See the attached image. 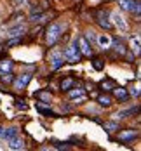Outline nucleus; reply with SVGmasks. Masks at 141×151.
Masks as SVG:
<instances>
[{
    "mask_svg": "<svg viewBox=\"0 0 141 151\" xmlns=\"http://www.w3.org/2000/svg\"><path fill=\"white\" fill-rule=\"evenodd\" d=\"M63 58L68 61V63H78V61H80L82 54H80V49H78L77 38H75L70 45L64 47V50H63Z\"/></svg>",
    "mask_w": 141,
    "mask_h": 151,
    "instance_id": "1",
    "label": "nucleus"
},
{
    "mask_svg": "<svg viewBox=\"0 0 141 151\" xmlns=\"http://www.w3.org/2000/svg\"><path fill=\"white\" fill-rule=\"evenodd\" d=\"M61 33H63V26L61 24H59V23H52V24L47 28V35H46L47 45H54V44L59 40Z\"/></svg>",
    "mask_w": 141,
    "mask_h": 151,
    "instance_id": "2",
    "label": "nucleus"
},
{
    "mask_svg": "<svg viewBox=\"0 0 141 151\" xmlns=\"http://www.w3.org/2000/svg\"><path fill=\"white\" fill-rule=\"evenodd\" d=\"M119 5L124 11L136 12V16L140 17V0H119Z\"/></svg>",
    "mask_w": 141,
    "mask_h": 151,
    "instance_id": "3",
    "label": "nucleus"
},
{
    "mask_svg": "<svg viewBox=\"0 0 141 151\" xmlns=\"http://www.w3.org/2000/svg\"><path fill=\"white\" fill-rule=\"evenodd\" d=\"M110 49H113V50H115V54H117V56H120V58H124L125 54H127V47H125V44L122 42V40H119V38L111 40Z\"/></svg>",
    "mask_w": 141,
    "mask_h": 151,
    "instance_id": "4",
    "label": "nucleus"
},
{
    "mask_svg": "<svg viewBox=\"0 0 141 151\" xmlns=\"http://www.w3.org/2000/svg\"><path fill=\"white\" fill-rule=\"evenodd\" d=\"M108 16H110L108 11H98V23H99V26L105 28V30H111V23H110Z\"/></svg>",
    "mask_w": 141,
    "mask_h": 151,
    "instance_id": "5",
    "label": "nucleus"
},
{
    "mask_svg": "<svg viewBox=\"0 0 141 151\" xmlns=\"http://www.w3.org/2000/svg\"><path fill=\"white\" fill-rule=\"evenodd\" d=\"M77 42H78L80 54H82V56H89V58H91V54H93V50H91V44H89L84 37H77Z\"/></svg>",
    "mask_w": 141,
    "mask_h": 151,
    "instance_id": "6",
    "label": "nucleus"
},
{
    "mask_svg": "<svg viewBox=\"0 0 141 151\" xmlns=\"http://www.w3.org/2000/svg\"><path fill=\"white\" fill-rule=\"evenodd\" d=\"M30 80H31V75H30V73H23L21 76H17V78H16L14 87L17 89V91H21V89H25V87L30 83Z\"/></svg>",
    "mask_w": 141,
    "mask_h": 151,
    "instance_id": "7",
    "label": "nucleus"
},
{
    "mask_svg": "<svg viewBox=\"0 0 141 151\" xmlns=\"http://www.w3.org/2000/svg\"><path fill=\"white\" fill-rule=\"evenodd\" d=\"M136 137H138V130H124V132L119 134L117 139H119L120 142H132Z\"/></svg>",
    "mask_w": 141,
    "mask_h": 151,
    "instance_id": "8",
    "label": "nucleus"
},
{
    "mask_svg": "<svg viewBox=\"0 0 141 151\" xmlns=\"http://www.w3.org/2000/svg\"><path fill=\"white\" fill-rule=\"evenodd\" d=\"M9 150H25V139L23 137H19V134L16 137H12V139H9Z\"/></svg>",
    "mask_w": 141,
    "mask_h": 151,
    "instance_id": "9",
    "label": "nucleus"
},
{
    "mask_svg": "<svg viewBox=\"0 0 141 151\" xmlns=\"http://www.w3.org/2000/svg\"><path fill=\"white\" fill-rule=\"evenodd\" d=\"M111 19H113V24H115L120 31H124V33L127 31V23L124 21V17H122L120 14H117V12H115V14H111Z\"/></svg>",
    "mask_w": 141,
    "mask_h": 151,
    "instance_id": "10",
    "label": "nucleus"
},
{
    "mask_svg": "<svg viewBox=\"0 0 141 151\" xmlns=\"http://www.w3.org/2000/svg\"><path fill=\"white\" fill-rule=\"evenodd\" d=\"M140 111V106H136V108H129V109H125V111H119V113H115L113 116H115V120H122V118H129L131 115H136Z\"/></svg>",
    "mask_w": 141,
    "mask_h": 151,
    "instance_id": "11",
    "label": "nucleus"
},
{
    "mask_svg": "<svg viewBox=\"0 0 141 151\" xmlns=\"http://www.w3.org/2000/svg\"><path fill=\"white\" fill-rule=\"evenodd\" d=\"M51 64H52L54 70L61 68L63 66V54L61 52H52V54H51Z\"/></svg>",
    "mask_w": 141,
    "mask_h": 151,
    "instance_id": "12",
    "label": "nucleus"
},
{
    "mask_svg": "<svg viewBox=\"0 0 141 151\" xmlns=\"http://www.w3.org/2000/svg\"><path fill=\"white\" fill-rule=\"evenodd\" d=\"M25 31H26V26H25V24H17L14 28H9L7 35H9V37H21Z\"/></svg>",
    "mask_w": 141,
    "mask_h": 151,
    "instance_id": "13",
    "label": "nucleus"
},
{
    "mask_svg": "<svg viewBox=\"0 0 141 151\" xmlns=\"http://www.w3.org/2000/svg\"><path fill=\"white\" fill-rule=\"evenodd\" d=\"M113 92H115V97H117L119 101H127V99H129V92L125 91L124 87H115Z\"/></svg>",
    "mask_w": 141,
    "mask_h": 151,
    "instance_id": "14",
    "label": "nucleus"
},
{
    "mask_svg": "<svg viewBox=\"0 0 141 151\" xmlns=\"http://www.w3.org/2000/svg\"><path fill=\"white\" fill-rule=\"evenodd\" d=\"M96 42L99 44L101 49H110V44H111V38H110L108 35H99L98 38H96Z\"/></svg>",
    "mask_w": 141,
    "mask_h": 151,
    "instance_id": "15",
    "label": "nucleus"
},
{
    "mask_svg": "<svg viewBox=\"0 0 141 151\" xmlns=\"http://www.w3.org/2000/svg\"><path fill=\"white\" fill-rule=\"evenodd\" d=\"M17 134H19V129H17V127H9V129H4V134H2V137L9 141V139L16 137Z\"/></svg>",
    "mask_w": 141,
    "mask_h": 151,
    "instance_id": "16",
    "label": "nucleus"
},
{
    "mask_svg": "<svg viewBox=\"0 0 141 151\" xmlns=\"http://www.w3.org/2000/svg\"><path fill=\"white\" fill-rule=\"evenodd\" d=\"M12 61L11 59H4L0 61V73H9V71H12Z\"/></svg>",
    "mask_w": 141,
    "mask_h": 151,
    "instance_id": "17",
    "label": "nucleus"
},
{
    "mask_svg": "<svg viewBox=\"0 0 141 151\" xmlns=\"http://www.w3.org/2000/svg\"><path fill=\"white\" fill-rule=\"evenodd\" d=\"M73 85H75V80H73V78H64L61 82V91H64V92L70 91Z\"/></svg>",
    "mask_w": 141,
    "mask_h": 151,
    "instance_id": "18",
    "label": "nucleus"
},
{
    "mask_svg": "<svg viewBox=\"0 0 141 151\" xmlns=\"http://www.w3.org/2000/svg\"><path fill=\"white\" fill-rule=\"evenodd\" d=\"M35 96H37V97H38V99H40V101H44V103H46V104H49V103H51V99H52V97H51V94H49V92H44V91L37 92V94H35Z\"/></svg>",
    "mask_w": 141,
    "mask_h": 151,
    "instance_id": "19",
    "label": "nucleus"
},
{
    "mask_svg": "<svg viewBox=\"0 0 141 151\" xmlns=\"http://www.w3.org/2000/svg\"><path fill=\"white\" fill-rule=\"evenodd\" d=\"M98 103L101 106H105V108H108V106H111V97L110 96H99L98 97Z\"/></svg>",
    "mask_w": 141,
    "mask_h": 151,
    "instance_id": "20",
    "label": "nucleus"
},
{
    "mask_svg": "<svg viewBox=\"0 0 141 151\" xmlns=\"http://www.w3.org/2000/svg\"><path fill=\"white\" fill-rule=\"evenodd\" d=\"M101 89H103L105 92L113 91V89H115V83H113L111 80H103V82H101Z\"/></svg>",
    "mask_w": 141,
    "mask_h": 151,
    "instance_id": "21",
    "label": "nucleus"
},
{
    "mask_svg": "<svg viewBox=\"0 0 141 151\" xmlns=\"http://www.w3.org/2000/svg\"><path fill=\"white\" fill-rule=\"evenodd\" d=\"M93 68L96 70V71H101V70L105 68V61H103V59H99V58L93 59Z\"/></svg>",
    "mask_w": 141,
    "mask_h": 151,
    "instance_id": "22",
    "label": "nucleus"
},
{
    "mask_svg": "<svg viewBox=\"0 0 141 151\" xmlns=\"http://www.w3.org/2000/svg\"><path fill=\"white\" fill-rule=\"evenodd\" d=\"M105 129H106V132H115V130H120L117 122H108V123H105Z\"/></svg>",
    "mask_w": 141,
    "mask_h": 151,
    "instance_id": "23",
    "label": "nucleus"
},
{
    "mask_svg": "<svg viewBox=\"0 0 141 151\" xmlns=\"http://www.w3.org/2000/svg\"><path fill=\"white\" fill-rule=\"evenodd\" d=\"M84 38H85V40H87L89 44H94L98 37H96V33H94L93 30H89V31H85V35H84Z\"/></svg>",
    "mask_w": 141,
    "mask_h": 151,
    "instance_id": "24",
    "label": "nucleus"
},
{
    "mask_svg": "<svg viewBox=\"0 0 141 151\" xmlns=\"http://www.w3.org/2000/svg\"><path fill=\"white\" fill-rule=\"evenodd\" d=\"M66 92H68V97H70V99H75V97L84 96V89H77V91H66Z\"/></svg>",
    "mask_w": 141,
    "mask_h": 151,
    "instance_id": "25",
    "label": "nucleus"
},
{
    "mask_svg": "<svg viewBox=\"0 0 141 151\" xmlns=\"http://www.w3.org/2000/svg\"><path fill=\"white\" fill-rule=\"evenodd\" d=\"M140 37H134V38H132V49H134V54H138V52H140Z\"/></svg>",
    "mask_w": 141,
    "mask_h": 151,
    "instance_id": "26",
    "label": "nucleus"
},
{
    "mask_svg": "<svg viewBox=\"0 0 141 151\" xmlns=\"http://www.w3.org/2000/svg\"><path fill=\"white\" fill-rule=\"evenodd\" d=\"M54 148H56V150H70L72 146H70L68 142H56V144H54Z\"/></svg>",
    "mask_w": 141,
    "mask_h": 151,
    "instance_id": "27",
    "label": "nucleus"
},
{
    "mask_svg": "<svg viewBox=\"0 0 141 151\" xmlns=\"http://www.w3.org/2000/svg\"><path fill=\"white\" fill-rule=\"evenodd\" d=\"M38 111H40L42 115H49V116H54V113H52V111H51L49 108H42L40 104H38Z\"/></svg>",
    "mask_w": 141,
    "mask_h": 151,
    "instance_id": "28",
    "label": "nucleus"
},
{
    "mask_svg": "<svg viewBox=\"0 0 141 151\" xmlns=\"http://www.w3.org/2000/svg\"><path fill=\"white\" fill-rule=\"evenodd\" d=\"M2 82H4V83H11V82H12V75H11V71L2 75Z\"/></svg>",
    "mask_w": 141,
    "mask_h": 151,
    "instance_id": "29",
    "label": "nucleus"
},
{
    "mask_svg": "<svg viewBox=\"0 0 141 151\" xmlns=\"http://www.w3.org/2000/svg\"><path fill=\"white\" fill-rule=\"evenodd\" d=\"M21 42V38H14V40H9L7 42V47H12V45H16V44H19Z\"/></svg>",
    "mask_w": 141,
    "mask_h": 151,
    "instance_id": "30",
    "label": "nucleus"
},
{
    "mask_svg": "<svg viewBox=\"0 0 141 151\" xmlns=\"http://www.w3.org/2000/svg\"><path fill=\"white\" fill-rule=\"evenodd\" d=\"M17 108H21V109H26V104H25V101H17Z\"/></svg>",
    "mask_w": 141,
    "mask_h": 151,
    "instance_id": "31",
    "label": "nucleus"
},
{
    "mask_svg": "<svg viewBox=\"0 0 141 151\" xmlns=\"http://www.w3.org/2000/svg\"><path fill=\"white\" fill-rule=\"evenodd\" d=\"M131 94H132V96H136V97H138V96H140V91H138V87H136V89H132V91H131Z\"/></svg>",
    "mask_w": 141,
    "mask_h": 151,
    "instance_id": "32",
    "label": "nucleus"
},
{
    "mask_svg": "<svg viewBox=\"0 0 141 151\" xmlns=\"http://www.w3.org/2000/svg\"><path fill=\"white\" fill-rule=\"evenodd\" d=\"M2 134H4V127H0V139H2Z\"/></svg>",
    "mask_w": 141,
    "mask_h": 151,
    "instance_id": "33",
    "label": "nucleus"
},
{
    "mask_svg": "<svg viewBox=\"0 0 141 151\" xmlns=\"http://www.w3.org/2000/svg\"><path fill=\"white\" fill-rule=\"evenodd\" d=\"M16 4H23V2H25V0H14Z\"/></svg>",
    "mask_w": 141,
    "mask_h": 151,
    "instance_id": "34",
    "label": "nucleus"
}]
</instances>
